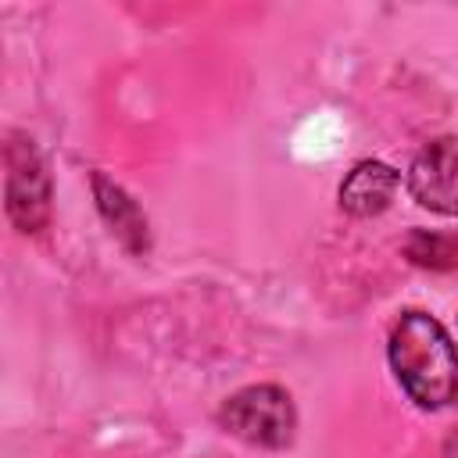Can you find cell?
Instances as JSON below:
<instances>
[{
	"label": "cell",
	"mask_w": 458,
	"mask_h": 458,
	"mask_svg": "<svg viewBox=\"0 0 458 458\" xmlns=\"http://www.w3.org/2000/svg\"><path fill=\"white\" fill-rule=\"evenodd\" d=\"M440 458H458V429L444 440V447H440Z\"/></svg>",
	"instance_id": "obj_8"
},
{
	"label": "cell",
	"mask_w": 458,
	"mask_h": 458,
	"mask_svg": "<svg viewBox=\"0 0 458 458\" xmlns=\"http://www.w3.org/2000/svg\"><path fill=\"white\" fill-rule=\"evenodd\" d=\"M397 172L383 161H358L344 182H340V208L358 215V218H369V215H379L390 208L394 193H397Z\"/></svg>",
	"instance_id": "obj_5"
},
{
	"label": "cell",
	"mask_w": 458,
	"mask_h": 458,
	"mask_svg": "<svg viewBox=\"0 0 458 458\" xmlns=\"http://www.w3.org/2000/svg\"><path fill=\"white\" fill-rule=\"evenodd\" d=\"M390 369L419 408H444L458 397V347L426 311H404L390 333Z\"/></svg>",
	"instance_id": "obj_1"
},
{
	"label": "cell",
	"mask_w": 458,
	"mask_h": 458,
	"mask_svg": "<svg viewBox=\"0 0 458 458\" xmlns=\"http://www.w3.org/2000/svg\"><path fill=\"white\" fill-rule=\"evenodd\" d=\"M408 254H411V261H419V265H433V268H440V265H454V261H458V240L415 233V236L408 240Z\"/></svg>",
	"instance_id": "obj_7"
},
{
	"label": "cell",
	"mask_w": 458,
	"mask_h": 458,
	"mask_svg": "<svg viewBox=\"0 0 458 458\" xmlns=\"http://www.w3.org/2000/svg\"><path fill=\"white\" fill-rule=\"evenodd\" d=\"M218 422L233 437H240L254 447H286L293 440V429H297V411H293V401L283 386L258 383V386L236 390L222 404Z\"/></svg>",
	"instance_id": "obj_2"
},
{
	"label": "cell",
	"mask_w": 458,
	"mask_h": 458,
	"mask_svg": "<svg viewBox=\"0 0 458 458\" xmlns=\"http://www.w3.org/2000/svg\"><path fill=\"white\" fill-rule=\"evenodd\" d=\"M7 161V215L21 233H39L50 222V175L25 136H11L4 147Z\"/></svg>",
	"instance_id": "obj_3"
},
{
	"label": "cell",
	"mask_w": 458,
	"mask_h": 458,
	"mask_svg": "<svg viewBox=\"0 0 458 458\" xmlns=\"http://www.w3.org/2000/svg\"><path fill=\"white\" fill-rule=\"evenodd\" d=\"M93 197H97V208L107 218V225L118 233V240L129 250H136V254L147 250V218L140 215L136 200L122 186H114L111 179H104L100 172L93 175Z\"/></svg>",
	"instance_id": "obj_6"
},
{
	"label": "cell",
	"mask_w": 458,
	"mask_h": 458,
	"mask_svg": "<svg viewBox=\"0 0 458 458\" xmlns=\"http://www.w3.org/2000/svg\"><path fill=\"white\" fill-rule=\"evenodd\" d=\"M408 193L437 215H458V143L454 140H433L415 154L408 168Z\"/></svg>",
	"instance_id": "obj_4"
}]
</instances>
